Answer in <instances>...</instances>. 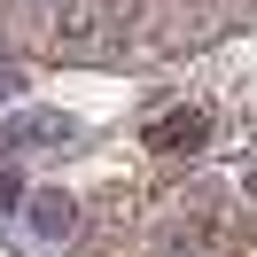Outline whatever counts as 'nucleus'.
Wrapping results in <instances>:
<instances>
[{"instance_id": "2", "label": "nucleus", "mask_w": 257, "mask_h": 257, "mask_svg": "<svg viewBox=\"0 0 257 257\" xmlns=\"http://www.w3.org/2000/svg\"><path fill=\"white\" fill-rule=\"evenodd\" d=\"M32 226H39V234H63V226H70V203H63V195H39V203H32Z\"/></svg>"}, {"instance_id": "1", "label": "nucleus", "mask_w": 257, "mask_h": 257, "mask_svg": "<svg viewBox=\"0 0 257 257\" xmlns=\"http://www.w3.org/2000/svg\"><path fill=\"white\" fill-rule=\"evenodd\" d=\"M8 141H70V125H63V117H16V125H8Z\"/></svg>"}, {"instance_id": "3", "label": "nucleus", "mask_w": 257, "mask_h": 257, "mask_svg": "<svg viewBox=\"0 0 257 257\" xmlns=\"http://www.w3.org/2000/svg\"><path fill=\"white\" fill-rule=\"evenodd\" d=\"M179 141H203V117H164L156 125V148H179Z\"/></svg>"}]
</instances>
